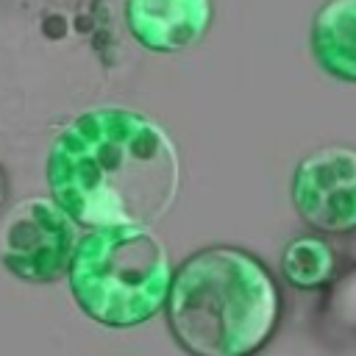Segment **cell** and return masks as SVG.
<instances>
[{
  "label": "cell",
  "instance_id": "3957f363",
  "mask_svg": "<svg viewBox=\"0 0 356 356\" xmlns=\"http://www.w3.org/2000/svg\"><path fill=\"white\" fill-rule=\"evenodd\" d=\"M172 259L150 225H100L75 239L67 281L78 309L108 328L153 320L167 300Z\"/></svg>",
  "mask_w": 356,
  "mask_h": 356
},
{
  "label": "cell",
  "instance_id": "30bf717a",
  "mask_svg": "<svg viewBox=\"0 0 356 356\" xmlns=\"http://www.w3.org/2000/svg\"><path fill=\"white\" fill-rule=\"evenodd\" d=\"M6 200H8V181H6V170L0 164V214L6 211Z\"/></svg>",
  "mask_w": 356,
  "mask_h": 356
},
{
  "label": "cell",
  "instance_id": "8992f818",
  "mask_svg": "<svg viewBox=\"0 0 356 356\" xmlns=\"http://www.w3.org/2000/svg\"><path fill=\"white\" fill-rule=\"evenodd\" d=\"M214 22V0H125V28L147 53H184Z\"/></svg>",
  "mask_w": 356,
  "mask_h": 356
},
{
  "label": "cell",
  "instance_id": "277c9868",
  "mask_svg": "<svg viewBox=\"0 0 356 356\" xmlns=\"http://www.w3.org/2000/svg\"><path fill=\"white\" fill-rule=\"evenodd\" d=\"M75 239V220L50 195L25 197L0 225V261L19 281L50 284L67 275Z\"/></svg>",
  "mask_w": 356,
  "mask_h": 356
},
{
  "label": "cell",
  "instance_id": "7a4b0ae2",
  "mask_svg": "<svg viewBox=\"0 0 356 356\" xmlns=\"http://www.w3.org/2000/svg\"><path fill=\"white\" fill-rule=\"evenodd\" d=\"M167 325L192 356H250L278 331L284 298L273 270L250 250L209 245L172 267Z\"/></svg>",
  "mask_w": 356,
  "mask_h": 356
},
{
  "label": "cell",
  "instance_id": "ba28073f",
  "mask_svg": "<svg viewBox=\"0 0 356 356\" xmlns=\"http://www.w3.org/2000/svg\"><path fill=\"white\" fill-rule=\"evenodd\" d=\"M281 275L289 286L303 292H317L337 275L334 245L323 234H300L286 242L281 253Z\"/></svg>",
  "mask_w": 356,
  "mask_h": 356
},
{
  "label": "cell",
  "instance_id": "52a82bcc",
  "mask_svg": "<svg viewBox=\"0 0 356 356\" xmlns=\"http://www.w3.org/2000/svg\"><path fill=\"white\" fill-rule=\"evenodd\" d=\"M317 67L345 83H356V0H325L309 33Z\"/></svg>",
  "mask_w": 356,
  "mask_h": 356
},
{
  "label": "cell",
  "instance_id": "5b68a950",
  "mask_svg": "<svg viewBox=\"0 0 356 356\" xmlns=\"http://www.w3.org/2000/svg\"><path fill=\"white\" fill-rule=\"evenodd\" d=\"M298 217L320 234L356 231V147L323 145L303 156L292 172Z\"/></svg>",
  "mask_w": 356,
  "mask_h": 356
},
{
  "label": "cell",
  "instance_id": "6da1fadb",
  "mask_svg": "<svg viewBox=\"0 0 356 356\" xmlns=\"http://www.w3.org/2000/svg\"><path fill=\"white\" fill-rule=\"evenodd\" d=\"M44 175L78 228L156 225L178 200L181 153L147 114L95 106L53 136Z\"/></svg>",
  "mask_w": 356,
  "mask_h": 356
},
{
  "label": "cell",
  "instance_id": "9c48e42d",
  "mask_svg": "<svg viewBox=\"0 0 356 356\" xmlns=\"http://www.w3.org/2000/svg\"><path fill=\"white\" fill-rule=\"evenodd\" d=\"M323 325L331 339H356V264L342 275H334L325 286Z\"/></svg>",
  "mask_w": 356,
  "mask_h": 356
}]
</instances>
